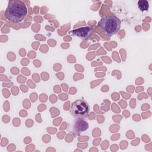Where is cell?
Returning <instances> with one entry per match:
<instances>
[{
    "label": "cell",
    "instance_id": "cell-1",
    "mask_svg": "<svg viewBox=\"0 0 152 152\" xmlns=\"http://www.w3.org/2000/svg\"><path fill=\"white\" fill-rule=\"evenodd\" d=\"M27 13V8L23 1L12 0L8 2L5 15L6 18L10 21L18 23L24 19Z\"/></svg>",
    "mask_w": 152,
    "mask_h": 152
},
{
    "label": "cell",
    "instance_id": "cell-2",
    "mask_svg": "<svg viewBox=\"0 0 152 152\" xmlns=\"http://www.w3.org/2000/svg\"><path fill=\"white\" fill-rule=\"evenodd\" d=\"M121 21L115 15H107L103 17L99 22V26L106 36L110 37L119 31L121 27Z\"/></svg>",
    "mask_w": 152,
    "mask_h": 152
},
{
    "label": "cell",
    "instance_id": "cell-3",
    "mask_svg": "<svg viewBox=\"0 0 152 152\" xmlns=\"http://www.w3.org/2000/svg\"><path fill=\"white\" fill-rule=\"evenodd\" d=\"M89 111V104L84 100L78 99L71 104L70 113L75 117L85 118L88 115Z\"/></svg>",
    "mask_w": 152,
    "mask_h": 152
},
{
    "label": "cell",
    "instance_id": "cell-4",
    "mask_svg": "<svg viewBox=\"0 0 152 152\" xmlns=\"http://www.w3.org/2000/svg\"><path fill=\"white\" fill-rule=\"evenodd\" d=\"M93 33V28L92 27H81L69 31V34L76 36L81 38L82 39H88Z\"/></svg>",
    "mask_w": 152,
    "mask_h": 152
},
{
    "label": "cell",
    "instance_id": "cell-5",
    "mask_svg": "<svg viewBox=\"0 0 152 152\" xmlns=\"http://www.w3.org/2000/svg\"><path fill=\"white\" fill-rule=\"evenodd\" d=\"M88 128V125L86 121L81 119H78L74 124V129L78 131L82 132L85 131Z\"/></svg>",
    "mask_w": 152,
    "mask_h": 152
},
{
    "label": "cell",
    "instance_id": "cell-6",
    "mask_svg": "<svg viewBox=\"0 0 152 152\" xmlns=\"http://www.w3.org/2000/svg\"><path fill=\"white\" fill-rule=\"evenodd\" d=\"M138 6L141 11H147L148 8V2L146 0H140L138 1Z\"/></svg>",
    "mask_w": 152,
    "mask_h": 152
}]
</instances>
